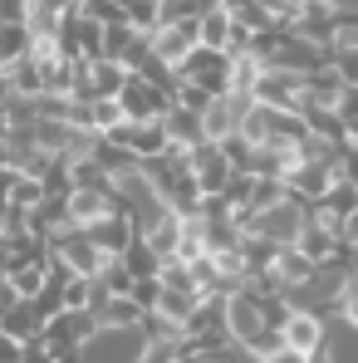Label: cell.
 Listing matches in <instances>:
<instances>
[{"mask_svg": "<svg viewBox=\"0 0 358 363\" xmlns=\"http://www.w3.org/2000/svg\"><path fill=\"white\" fill-rule=\"evenodd\" d=\"M84 231H89L94 241L104 245L108 255H123L128 245L138 241V231H133V216H128V206H113L108 216H99V221H94V226H84Z\"/></svg>", "mask_w": 358, "mask_h": 363, "instance_id": "cell-1", "label": "cell"}, {"mask_svg": "<svg viewBox=\"0 0 358 363\" xmlns=\"http://www.w3.org/2000/svg\"><path fill=\"white\" fill-rule=\"evenodd\" d=\"M285 344H290L295 354H314V349L324 344V324H319L314 309H295V314L285 319Z\"/></svg>", "mask_w": 358, "mask_h": 363, "instance_id": "cell-2", "label": "cell"}, {"mask_svg": "<svg viewBox=\"0 0 358 363\" xmlns=\"http://www.w3.org/2000/svg\"><path fill=\"white\" fill-rule=\"evenodd\" d=\"M329 60H334V69L344 74V84H358V50H334Z\"/></svg>", "mask_w": 358, "mask_h": 363, "instance_id": "cell-3", "label": "cell"}, {"mask_svg": "<svg viewBox=\"0 0 358 363\" xmlns=\"http://www.w3.org/2000/svg\"><path fill=\"white\" fill-rule=\"evenodd\" d=\"M344 245H358V211L344 221Z\"/></svg>", "mask_w": 358, "mask_h": 363, "instance_id": "cell-4", "label": "cell"}]
</instances>
